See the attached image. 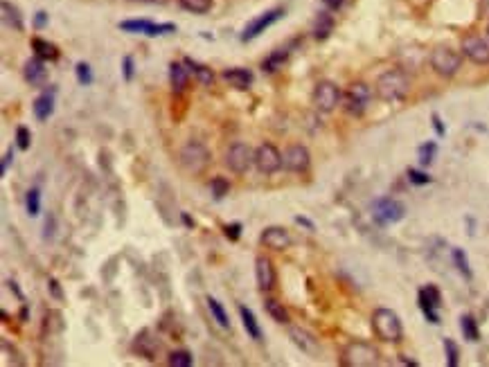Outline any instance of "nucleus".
Wrapping results in <instances>:
<instances>
[{
  "label": "nucleus",
  "mask_w": 489,
  "mask_h": 367,
  "mask_svg": "<svg viewBox=\"0 0 489 367\" xmlns=\"http://www.w3.org/2000/svg\"><path fill=\"white\" fill-rule=\"evenodd\" d=\"M411 90V77L404 73L402 68H390L379 75L374 84V93L385 104H395V101L406 99Z\"/></svg>",
  "instance_id": "nucleus-1"
},
{
  "label": "nucleus",
  "mask_w": 489,
  "mask_h": 367,
  "mask_svg": "<svg viewBox=\"0 0 489 367\" xmlns=\"http://www.w3.org/2000/svg\"><path fill=\"white\" fill-rule=\"evenodd\" d=\"M372 329L376 338L383 343H399L404 338V324L392 309H374L372 313Z\"/></svg>",
  "instance_id": "nucleus-2"
},
{
  "label": "nucleus",
  "mask_w": 489,
  "mask_h": 367,
  "mask_svg": "<svg viewBox=\"0 0 489 367\" xmlns=\"http://www.w3.org/2000/svg\"><path fill=\"white\" fill-rule=\"evenodd\" d=\"M210 160H212L210 149L199 140H190L187 145H183V149L178 151L180 167L190 171V174H201V171H206Z\"/></svg>",
  "instance_id": "nucleus-3"
},
{
  "label": "nucleus",
  "mask_w": 489,
  "mask_h": 367,
  "mask_svg": "<svg viewBox=\"0 0 489 367\" xmlns=\"http://www.w3.org/2000/svg\"><path fill=\"white\" fill-rule=\"evenodd\" d=\"M429 64H431L435 75L451 79L458 75V70L462 68V55L455 52V50L449 45H437L429 57Z\"/></svg>",
  "instance_id": "nucleus-4"
},
{
  "label": "nucleus",
  "mask_w": 489,
  "mask_h": 367,
  "mask_svg": "<svg viewBox=\"0 0 489 367\" xmlns=\"http://www.w3.org/2000/svg\"><path fill=\"white\" fill-rule=\"evenodd\" d=\"M379 352L370 343H350L341 356V363L345 367H374L379 365Z\"/></svg>",
  "instance_id": "nucleus-5"
},
{
  "label": "nucleus",
  "mask_w": 489,
  "mask_h": 367,
  "mask_svg": "<svg viewBox=\"0 0 489 367\" xmlns=\"http://www.w3.org/2000/svg\"><path fill=\"white\" fill-rule=\"evenodd\" d=\"M255 167H257L260 174L264 176H273L284 167V156L282 151L273 145V142H262V145L255 149Z\"/></svg>",
  "instance_id": "nucleus-6"
},
{
  "label": "nucleus",
  "mask_w": 489,
  "mask_h": 367,
  "mask_svg": "<svg viewBox=\"0 0 489 367\" xmlns=\"http://www.w3.org/2000/svg\"><path fill=\"white\" fill-rule=\"evenodd\" d=\"M311 101L316 110H320V113H332V110H336V106L343 101V93L334 81H318L313 88Z\"/></svg>",
  "instance_id": "nucleus-7"
},
{
  "label": "nucleus",
  "mask_w": 489,
  "mask_h": 367,
  "mask_svg": "<svg viewBox=\"0 0 489 367\" xmlns=\"http://www.w3.org/2000/svg\"><path fill=\"white\" fill-rule=\"evenodd\" d=\"M370 86L363 84V81H356V84H352L348 90H345L343 95V108L348 110V113L352 117H361L365 110H368L370 106Z\"/></svg>",
  "instance_id": "nucleus-8"
},
{
  "label": "nucleus",
  "mask_w": 489,
  "mask_h": 367,
  "mask_svg": "<svg viewBox=\"0 0 489 367\" xmlns=\"http://www.w3.org/2000/svg\"><path fill=\"white\" fill-rule=\"evenodd\" d=\"M255 165V151L246 145V142H232L226 151V167L232 174H246V171Z\"/></svg>",
  "instance_id": "nucleus-9"
},
{
  "label": "nucleus",
  "mask_w": 489,
  "mask_h": 367,
  "mask_svg": "<svg viewBox=\"0 0 489 367\" xmlns=\"http://www.w3.org/2000/svg\"><path fill=\"white\" fill-rule=\"evenodd\" d=\"M120 29L122 32H129V34L165 36V34H174L176 25L174 23H154V20H145V18H131V20H122Z\"/></svg>",
  "instance_id": "nucleus-10"
},
{
  "label": "nucleus",
  "mask_w": 489,
  "mask_h": 367,
  "mask_svg": "<svg viewBox=\"0 0 489 367\" xmlns=\"http://www.w3.org/2000/svg\"><path fill=\"white\" fill-rule=\"evenodd\" d=\"M372 217L383 223V226H390V223H399L406 217V206L402 201L390 199V196H383V199H376L372 203Z\"/></svg>",
  "instance_id": "nucleus-11"
},
{
  "label": "nucleus",
  "mask_w": 489,
  "mask_h": 367,
  "mask_svg": "<svg viewBox=\"0 0 489 367\" xmlns=\"http://www.w3.org/2000/svg\"><path fill=\"white\" fill-rule=\"evenodd\" d=\"M417 304H420L426 320L431 324H440V313H437V309L442 307V295L437 291V287L429 284V287L420 289V293H417Z\"/></svg>",
  "instance_id": "nucleus-12"
},
{
  "label": "nucleus",
  "mask_w": 489,
  "mask_h": 367,
  "mask_svg": "<svg viewBox=\"0 0 489 367\" xmlns=\"http://www.w3.org/2000/svg\"><path fill=\"white\" fill-rule=\"evenodd\" d=\"M284 169L291 174H307L311 167V154L304 145H291L284 151Z\"/></svg>",
  "instance_id": "nucleus-13"
},
{
  "label": "nucleus",
  "mask_w": 489,
  "mask_h": 367,
  "mask_svg": "<svg viewBox=\"0 0 489 367\" xmlns=\"http://www.w3.org/2000/svg\"><path fill=\"white\" fill-rule=\"evenodd\" d=\"M462 55L478 66H489V41L476 34H467L462 38Z\"/></svg>",
  "instance_id": "nucleus-14"
},
{
  "label": "nucleus",
  "mask_w": 489,
  "mask_h": 367,
  "mask_svg": "<svg viewBox=\"0 0 489 367\" xmlns=\"http://www.w3.org/2000/svg\"><path fill=\"white\" fill-rule=\"evenodd\" d=\"M282 16H284V9L275 7V9H269V12L260 14L257 18H253L250 23L246 25V29H243L241 41H253V38H257V36L264 32V29H269L271 25H275Z\"/></svg>",
  "instance_id": "nucleus-15"
},
{
  "label": "nucleus",
  "mask_w": 489,
  "mask_h": 367,
  "mask_svg": "<svg viewBox=\"0 0 489 367\" xmlns=\"http://www.w3.org/2000/svg\"><path fill=\"white\" fill-rule=\"evenodd\" d=\"M260 241L264 243L267 248L275 250V252H282V250H287L291 246V237H289V232L280 228V226H271L267 228L262 234H260Z\"/></svg>",
  "instance_id": "nucleus-16"
},
{
  "label": "nucleus",
  "mask_w": 489,
  "mask_h": 367,
  "mask_svg": "<svg viewBox=\"0 0 489 367\" xmlns=\"http://www.w3.org/2000/svg\"><path fill=\"white\" fill-rule=\"evenodd\" d=\"M255 280H257L260 291H273L278 275H275V266H273V261L269 257L255 259Z\"/></svg>",
  "instance_id": "nucleus-17"
},
{
  "label": "nucleus",
  "mask_w": 489,
  "mask_h": 367,
  "mask_svg": "<svg viewBox=\"0 0 489 367\" xmlns=\"http://www.w3.org/2000/svg\"><path fill=\"white\" fill-rule=\"evenodd\" d=\"M289 338L293 340V345L298 347L300 352H304L307 356H316L318 354V340L313 338V333H309L307 329L302 327H291L289 329Z\"/></svg>",
  "instance_id": "nucleus-18"
},
{
  "label": "nucleus",
  "mask_w": 489,
  "mask_h": 367,
  "mask_svg": "<svg viewBox=\"0 0 489 367\" xmlns=\"http://www.w3.org/2000/svg\"><path fill=\"white\" fill-rule=\"evenodd\" d=\"M169 86L174 95H183L190 88V70L185 64H169Z\"/></svg>",
  "instance_id": "nucleus-19"
},
{
  "label": "nucleus",
  "mask_w": 489,
  "mask_h": 367,
  "mask_svg": "<svg viewBox=\"0 0 489 367\" xmlns=\"http://www.w3.org/2000/svg\"><path fill=\"white\" fill-rule=\"evenodd\" d=\"M45 64L48 61H43V59H38V57H34V59H29L27 64H25V68H23V75H25V81L29 86H43V81H45V77H48V68H45Z\"/></svg>",
  "instance_id": "nucleus-20"
},
{
  "label": "nucleus",
  "mask_w": 489,
  "mask_h": 367,
  "mask_svg": "<svg viewBox=\"0 0 489 367\" xmlns=\"http://www.w3.org/2000/svg\"><path fill=\"white\" fill-rule=\"evenodd\" d=\"M223 79L228 81V86L237 88V90H248L255 81V75L250 73L248 68H228L223 73Z\"/></svg>",
  "instance_id": "nucleus-21"
},
{
  "label": "nucleus",
  "mask_w": 489,
  "mask_h": 367,
  "mask_svg": "<svg viewBox=\"0 0 489 367\" xmlns=\"http://www.w3.org/2000/svg\"><path fill=\"white\" fill-rule=\"evenodd\" d=\"M131 347H134V352L138 356H145L147 361H154L156 359V352H158V345L149 336V329H142L134 338V345H131Z\"/></svg>",
  "instance_id": "nucleus-22"
},
{
  "label": "nucleus",
  "mask_w": 489,
  "mask_h": 367,
  "mask_svg": "<svg viewBox=\"0 0 489 367\" xmlns=\"http://www.w3.org/2000/svg\"><path fill=\"white\" fill-rule=\"evenodd\" d=\"M334 32V16L327 12V9H323V12H318V16H316L313 20V38L316 41H327Z\"/></svg>",
  "instance_id": "nucleus-23"
},
{
  "label": "nucleus",
  "mask_w": 489,
  "mask_h": 367,
  "mask_svg": "<svg viewBox=\"0 0 489 367\" xmlns=\"http://www.w3.org/2000/svg\"><path fill=\"white\" fill-rule=\"evenodd\" d=\"M32 110H34V117L38 122H48L50 117H52V113H55V93L38 95L34 99V104H32Z\"/></svg>",
  "instance_id": "nucleus-24"
},
{
  "label": "nucleus",
  "mask_w": 489,
  "mask_h": 367,
  "mask_svg": "<svg viewBox=\"0 0 489 367\" xmlns=\"http://www.w3.org/2000/svg\"><path fill=\"white\" fill-rule=\"evenodd\" d=\"M0 12H3V25L5 27L14 29V32H23V16H20L16 5L3 0V3H0Z\"/></svg>",
  "instance_id": "nucleus-25"
},
{
  "label": "nucleus",
  "mask_w": 489,
  "mask_h": 367,
  "mask_svg": "<svg viewBox=\"0 0 489 367\" xmlns=\"http://www.w3.org/2000/svg\"><path fill=\"white\" fill-rule=\"evenodd\" d=\"M183 64H185L190 73L199 79V84H203V86H212V84H215V73H212L208 66H203V64H199V61L190 59V57L183 59Z\"/></svg>",
  "instance_id": "nucleus-26"
},
{
  "label": "nucleus",
  "mask_w": 489,
  "mask_h": 367,
  "mask_svg": "<svg viewBox=\"0 0 489 367\" xmlns=\"http://www.w3.org/2000/svg\"><path fill=\"white\" fill-rule=\"evenodd\" d=\"M239 318H241V324H243V329H246V333L250 336L253 340L260 343L262 340V327H260L257 318H255V313L248 307L239 304Z\"/></svg>",
  "instance_id": "nucleus-27"
},
{
  "label": "nucleus",
  "mask_w": 489,
  "mask_h": 367,
  "mask_svg": "<svg viewBox=\"0 0 489 367\" xmlns=\"http://www.w3.org/2000/svg\"><path fill=\"white\" fill-rule=\"evenodd\" d=\"M32 50H34V55L43 61H57L59 59V48L45 38H38V36L32 38Z\"/></svg>",
  "instance_id": "nucleus-28"
},
{
  "label": "nucleus",
  "mask_w": 489,
  "mask_h": 367,
  "mask_svg": "<svg viewBox=\"0 0 489 367\" xmlns=\"http://www.w3.org/2000/svg\"><path fill=\"white\" fill-rule=\"evenodd\" d=\"M206 304L210 309V315L215 318V322L219 324V327L221 329H230V318H228L226 309H223V304L217 298H212V295H208V298H206Z\"/></svg>",
  "instance_id": "nucleus-29"
},
{
  "label": "nucleus",
  "mask_w": 489,
  "mask_h": 367,
  "mask_svg": "<svg viewBox=\"0 0 489 367\" xmlns=\"http://www.w3.org/2000/svg\"><path fill=\"white\" fill-rule=\"evenodd\" d=\"M287 59H289V50H287V48L275 50V52H271L267 59L262 61L264 73H278V70H280L284 64H287Z\"/></svg>",
  "instance_id": "nucleus-30"
},
{
  "label": "nucleus",
  "mask_w": 489,
  "mask_h": 367,
  "mask_svg": "<svg viewBox=\"0 0 489 367\" xmlns=\"http://www.w3.org/2000/svg\"><path fill=\"white\" fill-rule=\"evenodd\" d=\"M264 307H267V313L271 315V318H273L275 322H280V324H289V322H291V315H289L287 307H284L282 302H278V300H267V304H264Z\"/></svg>",
  "instance_id": "nucleus-31"
},
{
  "label": "nucleus",
  "mask_w": 489,
  "mask_h": 367,
  "mask_svg": "<svg viewBox=\"0 0 489 367\" xmlns=\"http://www.w3.org/2000/svg\"><path fill=\"white\" fill-rule=\"evenodd\" d=\"M460 331L469 343L481 340V329H478V322L474 320V315H467V313L462 315V318H460Z\"/></svg>",
  "instance_id": "nucleus-32"
},
{
  "label": "nucleus",
  "mask_w": 489,
  "mask_h": 367,
  "mask_svg": "<svg viewBox=\"0 0 489 367\" xmlns=\"http://www.w3.org/2000/svg\"><path fill=\"white\" fill-rule=\"evenodd\" d=\"M167 363L171 367H192L194 365V356H192L187 350H174L167 356Z\"/></svg>",
  "instance_id": "nucleus-33"
},
{
  "label": "nucleus",
  "mask_w": 489,
  "mask_h": 367,
  "mask_svg": "<svg viewBox=\"0 0 489 367\" xmlns=\"http://www.w3.org/2000/svg\"><path fill=\"white\" fill-rule=\"evenodd\" d=\"M178 5L192 14H208L212 9V0H178Z\"/></svg>",
  "instance_id": "nucleus-34"
},
{
  "label": "nucleus",
  "mask_w": 489,
  "mask_h": 367,
  "mask_svg": "<svg viewBox=\"0 0 489 367\" xmlns=\"http://www.w3.org/2000/svg\"><path fill=\"white\" fill-rule=\"evenodd\" d=\"M210 192H212V196H215V201L226 199L228 194H230V182H228V178L215 176V178L210 180Z\"/></svg>",
  "instance_id": "nucleus-35"
},
{
  "label": "nucleus",
  "mask_w": 489,
  "mask_h": 367,
  "mask_svg": "<svg viewBox=\"0 0 489 367\" xmlns=\"http://www.w3.org/2000/svg\"><path fill=\"white\" fill-rule=\"evenodd\" d=\"M451 259L455 264V268L460 271L467 280H472V268H469V259H467V252L462 248H453L451 250Z\"/></svg>",
  "instance_id": "nucleus-36"
},
{
  "label": "nucleus",
  "mask_w": 489,
  "mask_h": 367,
  "mask_svg": "<svg viewBox=\"0 0 489 367\" xmlns=\"http://www.w3.org/2000/svg\"><path fill=\"white\" fill-rule=\"evenodd\" d=\"M435 154H437V145H435V142H424V145L417 149V156H420V165L422 167H429L431 162L435 160Z\"/></svg>",
  "instance_id": "nucleus-37"
},
{
  "label": "nucleus",
  "mask_w": 489,
  "mask_h": 367,
  "mask_svg": "<svg viewBox=\"0 0 489 367\" xmlns=\"http://www.w3.org/2000/svg\"><path fill=\"white\" fill-rule=\"evenodd\" d=\"M25 208H27L29 217H38V212H41V192H38V187H32V189L27 192Z\"/></svg>",
  "instance_id": "nucleus-38"
},
{
  "label": "nucleus",
  "mask_w": 489,
  "mask_h": 367,
  "mask_svg": "<svg viewBox=\"0 0 489 367\" xmlns=\"http://www.w3.org/2000/svg\"><path fill=\"white\" fill-rule=\"evenodd\" d=\"M444 356H446V365L449 367H458L460 365V350L451 338H444Z\"/></svg>",
  "instance_id": "nucleus-39"
},
{
  "label": "nucleus",
  "mask_w": 489,
  "mask_h": 367,
  "mask_svg": "<svg viewBox=\"0 0 489 367\" xmlns=\"http://www.w3.org/2000/svg\"><path fill=\"white\" fill-rule=\"evenodd\" d=\"M75 75H77V81L81 86H90L93 84V70H90V66L88 64H84V61H81V64H77L75 66Z\"/></svg>",
  "instance_id": "nucleus-40"
},
{
  "label": "nucleus",
  "mask_w": 489,
  "mask_h": 367,
  "mask_svg": "<svg viewBox=\"0 0 489 367\" xmlns=\"http://www.w3.org/2000/svg\"><path fill=\"white\" fill-rule=\"evenodd\" d=\"M29 145H32V134H29L27 127H18L16 129V147L20 151H27Z\"/></svg>",
  "instance_id": "nucleus-41"
},
{
  "label": "nucleus",
  "mask_w": 489,
  "mask_h": 367,
  "mask_svg": "<svg viewBox=\"0 0 489 367\" xmlns=\"http://www.w3.org/2000/svg\"><path fill=\"white\" fill-rule=\"evenodd\" d=\"M406 176H409V180L413 182V185H417V187H422V185H429V182H431V176L426 174V171L413 169V167H409V171H406Z\"/></svg>",
  "instance_id": "nucleus-42"
},
{
  "label": "nucleus",
  "mask_w": 489,
  "mask_h": 367,
  "mask_svg": "<svg viewBox=\"0 0 489 367\" xmlns=\"http://www.w3.org/2000/svg\"><path fill=\"white\" fill-rule=\"evenodd\" d=\"M223 234H226L228 241H237L241 237V223L235 221V223H228V226H223Z\"/></svg>",
  "instance_id": "nucleus-43"
},
{
  "label": "nucleus",
  "mask_w": 489,
  "mask_h": 367,
  "mask_svg": "<svg viewBox=\"0 0 489 367\" xmlns=\"http://www.w3.org/2000/svg\"><path fill=\"white\" fill-rule=\"evenodd\" d=\"M134 73H136L134 59L125 57V59H122V77H125V81H134Z\"/></svg>",
  "instance_id": "nucleus-44"
},
{
  "label": "nucleus",
  "mask_w": 489,
  "mask_h": 367,
  "mask_svg": "<svg viewBox=\"0 0 489 367\" xmlns=\"http://www.w3.org/2000/svg\"><path fill=\"white\" fill-rule=\"evenodd\" d=\"M48 289H50V295H52L55 300H64V291H61V284L55 278H48Z\"/></svg>",
  "instance_id": "nucleus-45"
},
{
  "label": "nucleus",
  "mask_w": 489,
  "mask_h": 367,
  "mask_svg": "<svg viewBox=\"0 0 489 367\" xmlns=\"http://www.w3.org/2000/svg\"><path fill=\"white\" fill-rule=\"evenodd\" d=\"M12 162H14V149H7V151H5V156H3V167H0V174L5 176Z\"/></svg>",
  "instance_id": "nucleus-46"
},
{
  "label": "nucleus",
  "mask_w": 489,
  "mask_h": 367,
  "mask_svg": "<svg viewBox=\"0 0 489 367\" xmlns=\"http://www.w3.org/2000/svg\"><path fill=\"white\" fill-rule=\"evenodd\" d=\"M55 237V217L52 214H48L45 219V232H43V239H52Z\"/></svg>",
  "instance_id": "nucleus-47"
},
{
  "label": "nucleus",
  "mask_w": 489,
  "mask_h": 367,
  "mask_svg": "<svg viewBox=\"0 0 489 367\" xmlns=\"http://www.w3.org/2000/svg\"><path fill=\"white\" fill-rule=\"evenodd\" d=\"M431 122H433V129H435V134L442 138V136L446 134V129H444V124H442V117L437 115V113H433V115H431Z\"/></svg>",
  "instance_id": "nucleus-48"
},
{
  "label": "nucleus",
  "mask_w": 489,
  "mask_h": 367,
  "mask_svg": "<svg viewBox=\"0 0 489 367\" xmlns=\"http://www.w3.org/2000/svg\"><path fill=\"white\" fill-rule=\"evenodd\" d=\"M323 3H325V7L329 9V12H339V9H343L345 0H323Z\"/></svg>",
  "instance_id": "nucleus-49"
},
{
  "label": "nucleus",
  "mask_w": 489,
  "mask_h": 367,
  "mask_svg": "<svg viewBox=\"0 0 489 367\" xmlns=\"http://www.w3.org/2000/svg\"><path fill=\"white\" fill-rule=\"evenodd\" d=\"M45 23H48V14H45V12H36V16H34V25L41 29Z\"/></svg>",
  "instance_id": "nucleus-50"
},
{
  "label": "nucleus",
  "mask_w": 489,
  "mask_h": 367,
  "mask_svg": "<svg viewBox=\"0 0 489 367\" xmlns=\"http://www.w3.org/2000/svg\"><path fill=\"white\" fill-rule=\"evenodd\" d=\"M7 287H9V291H12V293L16 295V298H18L20 302H23V293H20V289H18V284H16L14 280H9V282H7Z\"/></svg>",
  "instance_id": "nucleus-51"
},
{
  "label": "nucleus",
  "mask_w": 489,
  "mask_h": 367,
  "mask_svg": "<svg viewBox=\"0 0 489 367\" xmlns=\"http://www.w3.org/2000/svg\"><path fill=\"white\" fill-rule=\"evenodd\" d=\"M180 221H183V226H185V228H190V230L194 228V219H192L187 212H180Z\"/></svg>",
  "instance_id": "nucleus-52"
},
{
  "label": "nucleus",
  "mask_w": 489,
  "mask_h": 367,
  "mask_svg": "<svg viewBox=\"0 0 489 367\" xmlns=\"http://www.w3.org/2000/svg\"><path fill=\"white\" fill-rule=\"evenodd\" d=\"M295 223H298V226H302V228H307V230H313V223L307 219V217H295L293 219Z\"/></svg>",
  "instance_id": "nucleus-53"
},
{
  "label": "nucleus",
  "mask_w": 489,
  "mask_h": 367,
  "mask_svg": "<svg viewBox=\"0 0 489 367\" xmlns=\"http://www.w3.org/2000/svg\"><path fill=\"white\" fill-rule=\"evenodd\" d=\"M131 3H142V5H160L165 0H131Z\"/></svg>",
  "instance_id": "nucleus-54"
},
{
  "label": "nucleus",
  "mask_w": 489,
  "mask_h": 367,
  "mask_svg": "<svg viewBox=\"0 0 489 367\" xmlns=\"http://www.w3.org/2000/svg\"><path fill=\"white\" fill-rule=\"evenodd\" d=\"M27 318H29V309L23 304V309H20V322H27Z\"/></svg>",
  "instance_id": "nucleus-55"
},
{
  "label": "nucleus",
  "mask_w": 489,
  "mask_h": 367,
  "mask_svg": "<svg viewBox=\"0 0 489 367\" xmlns=\"http://www.w3.org/2000/svg\"><path fill=\"white\" fill-rule=\"evenodd\" d=\"M404 365H411V367H417V361H411V359H406V356H402V359H399Z\"/></svg>",
  "instance_id": "nucleus-56"
},
{
  "label": "nucleus",
  "mask_w": 489,
  "mask_h": 367,
  "mask_svg": "<svg viewBox=\"0 0 489 367\" xmlns=\"http://www.w3.org/2000/svg\"><path fill=\"white\" fill-rule=\"evenodd\" d=\"M487 41H489V25H487Z\"/></svg>",
  "instance_id": "nucleus-57"
}]
</instances>
